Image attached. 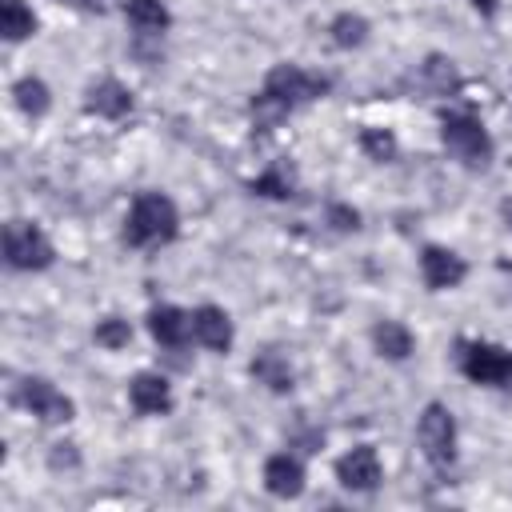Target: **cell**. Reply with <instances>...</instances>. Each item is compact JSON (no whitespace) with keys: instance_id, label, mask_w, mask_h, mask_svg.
Listing matches in <instances>:
<instances>
[{"instance_id":"cell-7","label":"cell","mask_w":512,"mask_h":512,"mask_svg":"<svg viewBox=\"0 0 512 512\" xmlns=\"http://www.w3.org/2000/svg\"><path fill=\"white\" fill-rule=\"evenodd\" d=\"M20 404H24L32 416L48 420V424L72 420V400H68L60 388H52L48 380H40V376H28V380L20 384Z\"/></svg>"},{"instance_id":"cell-22","label":"cell","mask_w":512,"mask_h":512,"mask_svg":"<svg viewBox=\"0 0 512 512\" xmlns=\"http://www.w3.org/2000/svg\"><path fill=\"white\" fill-rule=\"evenodd\" d=\"M128 340H132V328H128V320H116V316H108V320H100V324H96V344H100V348L116 352V348H128Z\"/></svg>"},{"instance_id":"cell-16","label":"cell","mask_w":512,"mask_h":512,"mask_svg":"<svg viewBox=\"0 0 512 512\" xmlns=\"http://www.w3.org/2000/svg\"><path fill=\"white\" fill-rule=\"evenodd\" d=\"M372 344H376L380 356L404 360V356L412 352V332H408L404 324H396V320H380V324L372 328Z\"/></svg>"},{"instance_id":"cell-1","label":"cell","mask_w":512,"mask_h":512,"mask_svg":"<svg viewBox=\"0 0 512 512\" xmlns=\"http://www.w3.org/2000/svg\"><path fill=\"white\" fill-rule=\"evenodd\" d=\"M328 92V80L324 76H312L296 64H276L268 76H264V88L252 96V124L256 128H276L288 112H296L300 104L316 100Z\"/></svg>"},{"instance_id":"cell-24","label":"cell","mask_w":512,"mask_h":512,"mask_svg":"<svg viewBox=\"0 0 512 512\" xmlns=\"http://www.w3.org/2000/svg\"><path fill=\"white\" fill-rule=\"evenodd\" d=\"M328 216H332V224H336V228H344V232L360 224V216H356V208H344V204H332V208H328Z\"/></svg>"},{"instance_id":"cell-26","label":"cell","mask_w":512,"mask_h":512,"mask_svg":"<svg viewBox=\"0 0 512 512\" xmlns=\"http://www.w3.org/2000/svg\"><path fill=\"white\" fill-rule=\"evenodd\" d=\"M504 220H508V228H512V200H504Z\"/></svg>"},{"instance_id":"cell-25","label":"cell","mask_w":512,"mask_h":512,"mask_svg":"<svg viewBox=\"0 0 512 512\" xmlns=\"http://www.w3.org/2000/svg\"><path fill=\"white\" fill-rule=\"evenodd\" d=\"M472 4H476L480 16H492V12H496V0H472Z\"/></svg>"},{"instance_id":"cell-5","label":"cell","mask_w":512,"mask_h":512,"mask_svg":"<svg viewBox=\"0 0 512 512\" xmlns=\"http://www.w3.org/2000/svg\"><path fill=\"white\" fill-rule=\"evenodd\" d=\"M4 256H8V264L20 268V272H40V268L52 264V244H48V236H44L36 224L12 220V224L4 228Z\"/></svg>"},{"instance_id":"cell-23","label":"cell","mask_w":512,"mask_h":512,"mask_svg":"<svg viewBox=\"0 0 512 512\" xmlns=\"http://www.w3.org/2000/svg\"><path fill=\"white\" fill-rule=\"evenodd\" d=\"M360 148H364L372 160H392V156H396V136L384 132V128H364V132H360Z\"/></svg>"},{"instance_id":"cell-15","label":"cell","mask_w":512,"mask_h":512,"mask_svg":"<svg viewBox=\"0 0 512 512\" xmlns=\"http://www.w3.org/2000/svg\"><path fill=\"white\" fill-rule=\"evenodd\" d=\"M252 376H256L260 384H268L272 392H288V388H292V364H288L276 348H268V352H260V356L252 360Z\"/></svg>"},{"instance_id":"cell-6","label":"cell","mask_w":512,"mask_h":512,"mask_svg":"<svg viewBox=\"0 0 512 512\" xmlns=\"http://www.w3.org/2000/svg\"><path fill=\"white\" fill-rule=\"evenodd\" d=\"M416 436H420V448H424V456L432 464H452V456H456V420H452V412L444 404H428L424 408Z\"/></svg>"},{"instance_id":"cell-11","label":"cell","mask_w":512,"mask_h":512,"mask_svg":"<svg viewBox=\"0 0 512 512\" xmlns=\"http://www.w3.org/2000/svg\"><path fill=\"white\" fill-rule=\"evenodd\" d=\"M192 340L204 344L208 352H228V344H232V324H228V316H224L216 304H200V308L192 312Z\"/></svg>"},{"instance_id":"cell-2","label":"cell","mask_w":512,"mask_h":512,"mask_svg":"<svg viewBox=\"0 0 512 512\" xmlns=\"http://www.w3.org/2000/svg\"><path fill=\"white\" fill-rule=\"evenodd\" d=\"M176 204L160 192H140L132 200V212H128V224H124V240L132 248H156V244H168L176 236Z\"/></svg>"},{"instance_id":"cell-10","label":"cell","mask_w":512,"mask_h":512,"mask_svg":"<svg viewBox=\"0 0 512 512\" xmlns=\"http://www.w3.org/2000/svg\"><path fill=\"white\" fill-rule=\"evenodd\" d=\"M128 400H132V408H136L140 416H164V412L172 408V388H168L164 376L140 372V376H132V384H128Z\"/></svg>"},{"instance_id":"cell-17","label":"cell","mask_w":512,"mask_h":512,"mask_svg":"<svg viewBox=\"0 0 512 512\" xmlns=\"http://www.w3.org/2000/svg\"><path fill=\"white\" fill-rule=\"evenodd\" d=\"M168 8L160 0H128V24L144 36H160L168 28Z\"/></svg>"},{"instance_id":"cell-13","label":"cell","mask_w":512,"mask_h":512,"mask_svg":"<svg viewBox=\"0 0 512 512\" xmlns=\"http://www.w3.org/2000/svg\"><path fill=\"white\" fill-rule=\"evenodd\" d=\"M148 332L164 344V348H180L192 336V312H180L172 304H160L148 312Z\"/></svg>"},{"instance_id":"cell-9","label":"cell","mask_w":512,"mask_h":512,"mask_svg":"<svg viewBox=\"0 0 512 512\" xmlns=\"http://www.w3.org/2000/svg\"><path fill=\"white\" fill-rule=\"evenodd\" d=\"M420 276H424V284H428L432 292H444V288H456V284L468 276V264H464L456 252L432 244V248L420 252Z\"/></svg>"},{"instance_id":"cell-4","label":"cell","mask_w":512,"mask_h":512,"mask_svg":"<svg viewBox=\"0 0 512 512\" xmlns=\"http://www.w3.org/2000/svg\"><path fill=\"white\" fill-rule=\"evenodd\" d=\"M460 372H464L472 384L512 388V352H504V348H496V344H484V340L460 344Z\"/></svg>"},{"instance_id":"cell-3","label":"cell","mask_w":512,"mask_h":512,"mask_svg":"<svg viewBox=\"0 0 512 512\" xmlns=\"http://www.w3.org/2000/svg\"><path fill=\"white\" fill-rule=\"evenodd\" d=\"M440 140H444V148H448L456 160H464L468 168H480V164H488V156H492V140H488L484 124H480L476 116H468V112H444V116H440Z\"/></svg>"},{"instance_id":"cell-14","label":"cell","mask_w":512,"mask_h":512,"mask_svg":"<svg viewBox=\"0 0 512 512\" xmlns=\"http://www.w3.org/2000/svg\"><path fill=\"white\" fill-rule=\"evenodd\" d=\"M84 108H88L92 116L120 120V116H128V112H132V92H128L124 84H116V80H100V84H92V88H88Z\"/></svg>"},{"instance_id":"cell-20","label":"cell","mask_w":512,"mask_h":512,"mask_svg":"<svg viewBox=\"0 0 512 512\" xmlns=\"http://www.w3.org/2000/svg\"><path fill=\"white\" fill-rule=\"evenodd\" d=\"M16 104H20L28 116H44V112H48V88H44V80L24 76V80L16 84Z\"/></svg>"},{"instance_id":"cell-18","label":"cell","mask_w":512,"mask_h":512,"mask_svg":"<svg viewBox=\"0 0 512 512\" xmlns=\"http://www.w3.org/2000/svg\"><path fill=\"white\" fill-rule=\"evenodd\" d=\"M0 32H4V40H24V36H32V32H36L32 8H28L24 0H4V4H0Z\"/></svg>"},{"instance_id":"cell-12","label":"cell","mask_w":512,"mask_h":512,"mask_svg":"<svg viewBox=\"0 0 512 512\" xmlns=\"http://www.w3.org/2000/svg\"><path fill=\"white\" fill-rule=\"evenodd\" d=\"M264 488H268L272 496H280V500L300 496V492H304V464H300L296 456H288V452L272 456V460L264 464Z\"/></svg>"},{"instance_id":"cell-21","label":"cell","mask_w":512,"mask_h":512,"mask_svg":"<svg viewBox=\"0 0 512 512\" xmlns=\"http://www.w3.org/2000/svg\"><path fill=\"white\" fill-rule=\"evenodd\" d=\"M292 188H296V184H292V172H288V168H280V164L252 180V192L272 196V200H288V196H292Z\"/></svg>"},{"instance_id":"cell-19","label":"cell","mask_w":512,"mask_h":512,"mask_svg":"<svg viewBox=\"0 0 512 512\" xmlns=\"http://www.w3.org/2000/svg\"><path fill=\"white\" fill-rule=\"evenodd\" d=\"M328 32H332V44H336V48H356V44H364V36H368V20H364V16H352V12H340Z\"/></svg>"},{"instance_id":"cell-27","label":"cell","mask_w":512,"mask_h":512,"mask_svg":"<svg viewBox=\"0 0 512 512\" xmlns=\"http://www.w3.org/2000/svg\"><path fill=\"white\" fill-rule=\"evenodd\" d=\"M80 4H92V0H80Z\"/></svg>"},{"instance_id":"cell-8","label":"cell","mask_w":512,"mask_h":512,"mask_svg":"<svg viewBox=\"0 0 512 512\" xmlns=\"http://www.w3.org/2000/svg\"><path fill=\"white\" fill-rule=\"evenodd\" d=\"M336 480L344 488H352V492H372L380 484V456H376V448L360 444V448L344 452L336 460Z\"/></svg>"},{"instance_id":"cell-28","label":"cell","mask_w":512,"mask_h":512,"mask_svg":"<svg viewBox=\"0 0 512 512\" xmlns=\"http://www.w3.org/2000/svg\"><path fill=\"white\" fill-rule=\"evenodd\" d=\"M72 4H80V0H72Z\"/></svg>"}]
</instances>
